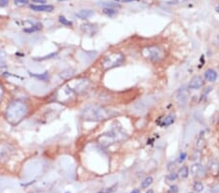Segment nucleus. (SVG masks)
Listing matches in <instances>:
<instances>
[{
  "mask_svg": "<svg viewBox=\"0 0 219 193\" xmlns=\"http://www.w3.org/2000/svg\"><path fill=\"white\" fill-rule=\"evenodd\" d=\"M123 61H124V56L121 53L115 52V53H111L109 56L105 57V59L102 61V66L104 69L113 68L121 64Z\"/></svg>",
  "mask_w": 219,
  "mask_h": 193,
  "instance_id": "obj_1",
  "label": "nucleus"
},
{
  "mask_svg": "<svg viewBox=\"0 0 219 193\" xmlns=\"http://www.w3.org/2000/svg\"><path fill=\"white\" fill-rule=\"evenodd\" d=\"M142 54L146 59H149L151 61H159L163 58L164 53L162 51V49L158 48V47H148L145 48L142 51Z\"/></svg>",
  "mask_w": 219,
  "mask_h": 193,
  "instance_id": "obj_2",
  "label": "nucleus"
},
{
  "mask_svg": "<svg viewBox=\"0 0 219 193\" xmlns=\"http://www.w3.org/2000/svg\"><path fill=\"white\" fill-rule=\"evenodd\" d=\"M204 85V80L201 76L197 75L195 77L191 79L190 83H189V89H200L203 87Z\"/></svg>",
  "mask_w": 219,
  "mask_h": 193,
  "instance_id": "obj_3",
  "label": "nucleus"
},
{
  "mask_svg": "<svg viewBox=\"0 0 219 193\" xmlns=\"http://www.w3.org/2000/svg\"><path fill=\"white\" fill-rule=\"evenodd\" d=\"M30 9L36 12H52L54 11V6L52 5H30Z\"/></svg>",
  "mask_w": 219,
  "mask_h": 193,
  "instance_id": "obj_4",
  "label": "nucleus"
},
{
  "mask_svg": "<svg viewBox=\"0 0 219 193\" xmlns=\"http://www.w3.org/2000/svg\"><path fill=\"white\" fill-rule=\"evenodd\" d=\"M191 173L194 177H202L204 174V167L199 163H196L191 167Z\"/></svg>",
  "mask_w": 219,
  "mask_h": 193,
  "instance_id": "obj_5",
  "label": "nucleus"
},
{
  "mask_svg": "<svg viewBox=\"0 0 219 193\" xmlns=\"http://www.w3.org/2000/svg\"><path fill=\"white\" fill-rule=\"evenodd\" d=\"M205 78L208 82H214V81L217 79V73H216L215 70L211 68H208L206 70L205 72Z\"/></svg>",
  "mask_w": 219,
  "mask_h": 193,
  "instance_id": "obj_6",
  "label": "nucleus"
},
{
  "mask_svg": "<svg viewBox=\"0 0 219 193\" xmlns=\"http://www.w3.org/2000/svg\"><path fill=\"white\" fill-rule=\"evenodd\" d=\"M76 16L82 20L89 19L92 16H93V11H92V10H81V11H79L76 14Z\"/></svg>",
  "mask_w": 219,
  "mask_h": 193,
  "instance_id": "obj_7",
  "label": "nucleus"
},
{
  "mask_svg": "<svg viewBox=\"0 0 219 193\" xmlns=\"http://www.w3.org/2000/svg\"><path fill=\"white\" fill-rule=\"evenodd\" d=\"M188 96H189V93L187 92V90H184L182 89L178 92V95H177V101H180V103H185L188 99Z\"/></svg>",
  "mask_w": 219,
  "mask_h": 193,
  "instance_id": "obj_8",
  "label": "nucleus"
},
{
  "mask_svg": "<svg viewBox=\"0 0 219 193\" xmlns=\"http://www.w3.org/2000/svg\"><path fill=\"white\" fill-rule=\"evenodd\" d=\"M210 174L212 175H214V177H216V175L219 174V164L217 162L213 161V162L211 163L210 166Z\"/></svg>",
  "mask_w": 219,
  "mask_h": 193,
  "instance_id": "obj_9",
  "label": "nucleus"
},
{
  "mask_svg": "<svg viewBox=\"0 0 219 193\" xmlns=\"http://www.w3.org/2000/svg\"><path fill=\"white\" fill-rule=\"evenodd\" d=\"M188 175H189V169L188 167H186V166H184V167H181L180 169H179L178 171V177H181L182 180L184 179H187L188 177Z\"/></svg>",
  "mask_w": 219,
  "mask_h": 193,
  "instance_id": "obj_10",
  "label": "nucleus"
},
{
  "mask_svg": "<svg viewBox=\"0 0 219 193\" xmlns=\"http://www.w3.org/2000/svg\"><path fill=\"white\" fill-rule=\"evenodd\" d=\"M102 12H103V14L106 15L108 17H110V18L114 17L115 15L117 14V10L114 8H104Z\"/></svg>",
  "mask_w": 219,
  "mask_h": 193,
  "instance_id": "obj_11",
  "label": "nucleus"
},
{
  "mask_svg": "<svg viewBox=\"0 0 219 193\" xmlns=\"http://www.w3.org/2000/svg\"><path fill=\"white\" fill-rule=\"evenodd\" d=\"M173 122H174V116L173 115H169L163 120V122H162L161 125L162 126H169V125L173 124Z\"/></svg>",
  "mask_w": 219,
  "mask_h": 193,
  "instance_id": "obj_12",
  "label": "nucleus"
},
{
  "mask_svg": "<svg viewBox=\"0 0 219 193\" xmlns=\"http://www.w3.org/2000/svg\"><path fill=\"white\" fill-rule=\"evenodd\" d=\"M100 5L102 6H105V8H114V9H117V8H120V4H117V3H114V2H101Z\"/></svg>",
  "mask_w": 219,
  "mask_h": 193,
  "instance_id": "obj_13",
  "label": "nucleus"
},
{
  "mask_svg": "<svg viewBox=\"0 0 219 193\" xmlns=\"http://www.w3.org/2000/svg\"><path fill=\"white\" fill-rule=\"evenodd\" d=\"M152 182H153V179H152L151 177H147L146 179L141 182V187L142 188H147L149 185L152 184Z\"/></svg>",
  "mask_w": 219,
  "mask_h": 193,
  "instance_id": "obj_14",
  "label": "nucleus"
},
{
  "mask_svg": "<svg viewBox=\"0 0 219 193\" xmlns=\"http://www.w3.org/2000/svg\"><path fill=\"white\" fill-rule=\"evenodd\" d=\"M42 28V24H34V26H31L30 28H26L24 29V31L26 32H33V31H36V30H39V29Z\"/></svg>",
  "mask_w": 219,
  "mask_h": 193,
  "instance_id": "obj_15",
  "label": "nucleus"
},
{
  "mask_svg": "<svg viewBox=\"0 0 219 193\" xmlns=\"http://www.w3.org/2000/svg\"><path fill=\"white\" fill-rule=\"evenodd\" d=\"M194 190H196L197 192H202L204 190V185L201 182H196L194 184Z\"/></svg>",
  "mask_w": 219,
  "mask_h": 193,
  "instance_id": "obj_16",
  "label": "nucleus"
},
{
  "mask_svg": "<svg viewBox=\"0 0 219 193\" xmlns=\"http://www.w3.org/2000/svg\"><path fill=\"white\" fill-rule=\"evenodd\" d=\"M58 21H60V24H64V26H72V22L68 21L67 19L64 18V17H62V16H60V18H58Z\"/></svg>",
  "mask_w": 219,
  "mask_h": 193,
  "instance_id": "obj_17",
  "label": "nucleus"
},
{
  "mask_svg": "<svg viewBox=\"0 0 219 193\" xmlns=\"http://www.w3.org/2000/svg\"><path fill=\"white\" fill-rule=\"evenodd\" d=\"M14 3L19 7H24L28 4V0H14Z\"/></svg>",
  "mask_w": 219,
  "mask_h": 193,
  "instance_id": "obj_18",
  "label": "nucleus"
},
{
  "mask_svg": "<svg viewBox=\"0 0 219 193\" xmlns=\"http://www.w3.org/2000/svg\"><path fill=\"white\" fill-rule=\"evenodd\" d=\"M30 75L31 76H34V77H36V78H39V79H41V80H46L47 78H48V73L47 72H44L43 74H33V73H30Z\"/></svg>",
  "mask_w": 219,
  "mask_h": 193,
  "instance_id": "obj_19",
  "label": "nucleus"
},
{
  "mask_svg": "<svg viewBox=\"0 0 219 193\" xmlns=\"http://www.w3.org/2000/svg\"><path fill=\"white\" fill-rule=\"evenodd\" d=\"M56 55V53H53V54H50L48 56H45V57H41V58H38V59H34L35 61H45V60H50L53 57H55Z\"/></svg>",
  "mask_w": 219,
  "mask_h": 193,
  "instance_id": "obj_20",
  "label": "nucleus"
},
{
  "mask_svg": "<svg viewBox=\"0 0 219 193\" xmlns=\"http://www.w3.org/2000/svg\"><path fill=\"white\" fill-rule=\"evenodd\" d=\"M178 192V187L177 185H171L169 187V189L168 190V193H177Z\"/></svg>",
  "mask_w": 219,
  "mask_h": 193,
  "instance_id": "obj_21",
  "label": "nucleus"
},
{
  "mask_svg": "<svg viewBox=\"0 0 219 193\" xmlns=\"http://www.w3.org/2000/svg\"><path fill=\"white\" fill-rule=\"evenodd\" d=\"M206 193H219V186L218 185H216V186L211 187V188H210L208 190V192Z\"/></svg>",
  "mask_w": 219,
  "mask_h": 193,
  "instance_id": "obj_22",
  "label": "nucleus"
},
{
  "mask_svg": "<svg viewBox=\"0 0 219 193\" xmlns=\"http://www.w3.org/2000/svg\"><path fill=\"white\" fill-rule=\"evenodd\" d=\"M176 177H177V175L174 174V173H173V174L169 175L167 179H168V180H176Z\"/></svg>",
  "mask_w": 219,
  "mask_h": 193,
  "instance_id": "obj_23",
  "label": "nucleus"
},
{
  "mask_svg": "<svg viewBox=\"0 0 219 193\" xmlns=\"http://www.w3.org/2000/svg\"><path fill=\"white\" fill-rule=\"evenodd\" d=\"M185 158H186V154H185V153H181V154H180V157H179V159H178V162H179V163L183 162V161L185 160Z\"/></svg>",
  "mask_w": 219,
  "mask_h": 193,
  "instance_id": "obj_24",
  "label": "nucleus"
},
{
  "mask_svg": "<svg viewBox=\"0 0 219 193\" xmlns=\"http://www.w3.org/2000/svg\"><path fill=\"white\" fill-rule=\"evenodd\" d=\"M9 3V0H0V6L4 7V6H7Z\"/></svg>",
  "mask_w": 219,
  "mask_h": 193,
  "instance_id": "obj_25",
  "label": "nucleus"
},
{
  "mask_svg": "<svg viewBox=\"0 0 219 193\" xmlns=\"http://www.w3.org/2000/svg\"><path fill=\"white\" fill-rule=\"evenodd\" d=\"M115 1L119 2V3H123V2H125V3H128V2H132V1H134V0H115Z\"/></svg>",
  "mask_w": 219,
  "mask_h": 193,
  "instance_id": "obj_26",
  "label": "nucleus"
},
{
  "mask_svg": "<svg viewBox=\"0 0 219 193\" xmlns=\"http://www.w3.org/2000/svg\"><path fill=\"white\" fill-rule=\"evenodd\" d=\"M31 1L35 3H46V0H31Z\"/></svg>",
  "mask_w": 219,
  "mask_h": 193,
  "instance_id": "obj_27",
  "label": "nucleus"
},
{
  "mask_svg": "<svg viewBox=\"0 0 219 193\" xmlns=\"http://www.w3.org/2000/svg\"><path fill=\"white\" fill-rule=\"evenodd\" d=\"M131 193H140V190H138V189H134V190H132V191Z\"/></svg>",
  "mask_w": 219,
  "mask_h": 193,
  "instance_id": "obj_28",
  "label": "nucleus"
},
{
  "mask_svg": "<svg viewBox=\"0 0 219 193\" xmlns=\"http://www.w3.org/2000/svg\"><path fill=\"white\" fill-rule=\"evenodd\" d=\"M146 193H153V190H152V189H149Z\"/></svg>",
  "mask_w": 219,
  "mask_h": 193,
  "instance_id": "obj_29",
  "label": "nucleus"
},
{
  "mask_svg": "<svg viewBox=\"0 0 219 193\" xmlns=\"http://www.w3.org/2000/svg\"><path fill=\"white\" fill-rule=\"evenodd\" d=\"M216 11H217V12H218V13H219V6L217 7V8H216Z\"/></svg>",
  "mask_w": 219,
  "mask_h": 193,
  "instance_id": "obj_30",
  "label": "nucleus"
},
{
  "mask_svg": "<svg viewBox=\"0 0 219 193\" xmlns=\"http://www.w3.org/2000/svg\"><path fill=\"white\" fill-rule=\"evenodd\" d=\"M58 1H60V2H62V1H67V0H58Z\"/></svg>",
  "mask_w": 219,
  "mask_h": 193,
  "instance_id": "obj_31",
  "label": "nucleus"
},
{
  "mask_svg": "<svg viewBox=\"0 0 219 193\" xmlns=\"http://www.w3.org/2000/svg\"><path fill=\"white\" fill-rule=\"evenodd\" d=\"M66 193H70V192H66Z\"/></svg>",
  "mask_w": 219,
  "mask_h": 193,
  "instance_id": "obj_32",
  "label": "nucleus"
},
{
  "mask_svg": "<svg viewBox=\"0 0 219 193\" xmlns=\"http://www.w3.org/2000/svg\"><path fill=\"white\" fill-rule=\"evenodd\" d=\"M190 193H194V192H190Z\"/></svg>",
  "mask_w": 219,
  "mask_h": 193,
  "instance_id": "obj_33",
  "label": "nucleus"
}]
</instances>
